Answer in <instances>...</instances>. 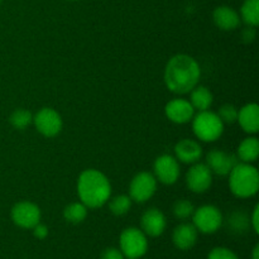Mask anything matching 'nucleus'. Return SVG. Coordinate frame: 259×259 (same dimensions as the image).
<instances>
[{"mask_svg": "<svg viewBox=\"0 0 259 259\" xmlns=\"http://www.w3.org/2000/svg\"><path fill=\"white\" fill-rule=\"evenodd\" d=\"M201 76L199 63L187 55H176L164 68V83L175 94H187L197 86Z\"/></svg>", "mask_w": 259, "mask_h": 259, "instance_id": "nucleus-1", "label": "nucleus"}, {"mask_svg": "<svg viewBox=\"0 0 259 259\" xmlns=\"http://www.w3.org/2000/svg\"><path fill=\"white\" fill-rule=\"evenodd\" d=\"M77 194L88 209H98L110 199V181L98 169H85L77 180Z\"/></svg>", "mask_w": 259, "mask_h": 259, "instance_id": "nucleus-2", "label": "nucleus"}, {"mask_svg": "<svg viewBox=\"0 0 259 259\" xmlns=\"http://www.w3.org/2000/svg\"><path fill=\"white\" fill-rule=\"evenodd\" d=\"M229 187L233 195L240 199L254 196L259 190L258 169L250 163L238 162L229 172Z\"/></svg>", "mask_w": 259, "mask_h": 259, "instance_id": "nucleus-3", "label": "nucleus"}, {"mask_svg": "<svg viewBox=\"0 0 259 259\" xmlns=\"http://www.w3.org/2000/svg\"><path fill=\"white\" fill-rule=\"evenodd\" d=\"M192 131L200 141L215 142L224 132V123L220 120L218 114L212 111H199V114L192 118Z\"/></svg>", "mask_w": 259, "mask_h": 259, "instance_id": "nucleus-4", "label": "nucleus"}, {"mask_svg": "<svg viewBox=\"0 0 259 259\" xmlns=\"http://www.w3.org/2000/svg\"><path fill=\"white\" fill-rule=\"evenodd\" d=\"M148 249L147 235L137 228H128L120 235V250L124 257L139 259Z\"/></svg>", "mask_w": 259, "mask_h": 259, "instance_id": "nucleus-5", "label": "nucleus"}, {"mask_svg": "<svg viewBox=\"0 0 259 259\" xmlns=\"http://www.w3.org/2000/svg\"><path fill=\"white\" fill-rule=\"evenodd\" d=\"M192 220H194V227L196 228L197 232H201L204 234H212L222 227L223 214L214 205H204L199 209H195Z\"/></svg>", "mask_w": 259, "mask_h": 259, "instance_id": "nucleus-6", "label": "nucleus"}, {"mask_svg": "<svg viewBox=\"0 0 259 259\" xmlns=\"http://www.w3.org/2000/svg\"><path fill=\"white\" fill-rule=\"evenodd\" d=\"M157 190V180L149 172H141L133 177L129 186V197L132 201L146 202L151 199Z\"/></svg>", "mask_w": 259, "mask_h": 259, "instance_id": "nucleus-7", "label": "nucleus"}, {"mask_svg": "<svg viewBox=\"0 0 259 259\" xmlns=\"http://www.w3.org/2000/svg\"><path fill=\"white\" fill-rule=\"evenodd\" d=\"M33 123L42 136L47 138L56 137L62 131V118L52 108H43L33 116Z\"/></svg>", "mask_w": 259, "mask_h": 259, "instance_id": "nucleus-8", "label": "nucleus"}, {"mask_svg": "<svg viewBox=\"0 0 259 259\" xmlns=\"http://www.w3.org/2000/svg\"><path fill=\"white\" fill-rule=\"evenodd\" d=\"M12 220L23 229H33L40 222V210L30 201H20L13 206Z\"/></svg>", "mask_w": 259, "mask_h": 259, "instance_id": "nucleus-9", "label": "nucleus"}, {"mask_svg": "<svg viewBox=\"0 0 259 259\" xmlns=\"http://www.w3.org/2000/svg\"><path fill=\"white\" fill-rule=\"evenodd\" d=\"M212 172L205 163H194L186 174V185L192 192L202 194L211 187Z\"/></svg>", "mask_w": 259, "mask_h": 259, "instance_id": "nucleus-10", "label": "nucleus"}, {"mask_svg": "<svg viewBox=\"0 0 259 259\" xmlns=\"http://www.w3.org/2000/svg\"><path fill=\"white\" fill-rule=\"evenodd\" d=\"M154 177L164 185H174L180 177V164L175 157L169 154L159 156L154 161Z\"/></svg>", "mask_w": 259, "mask_h": 259, "instance_id": "nucleus-11", "label": "nucleus"}, {"mask_svg": "<svg viewBox=\"0 0 259 259\" xmlns=\"http://www.w3.org/2000/svg\"><path fill=\"white\" fill-rule=\"evenodd\" d=\"M238 162H239V159L234 154L214 149V151H210L207 153L205 164L209 167L212 174L218 175V176H227Z\"/></svg>", "mask_w": 259, "mask_h": 259, "instance_id": "nucleus-12", "label": "nucleus"}, {"mask_svg": "<svg viewBox=\"0 0 259 259\" xmlns=\"http://www.w3.org/2000/svg\"><path fill=\"white\" fill-rule=\"evenodd\" d=\"M166 116L176 124H185L192 120L195 115V109L190 101L184 99H174L164 108Z\"/></svg>", "mask_w": 259, "mask_h": 259, "instance_id": "nucleus-13", "label": "nucleus"}, {"mask_svg": "<svg viewBox=\"0 0 259 259\" xmlns=\"http://www.w3.org/2000/svg\"><path fill=\"white\" fill-rule=\"evenodd\" d=\"M142 232L149 237H159L166 229V218L158 209H149L143 214L141 220Z\"/></svg>", "mask_w": 259, "mask_h": 259, "instance_id": "nucleus-14", "label": "nucleus"}, {"mask_svg": "<svg viewBox=\"0 0 259 259\" xmlns=\"http://www.w3.org/2000/svg\"><path fill=\"white\" fill-rule=\"evenodd\" d=\"M176 159L182 163L194 164L199 162L202 157V148L199 142L194 139H182L175 146Z\"/></svg>", "mask_w": 259, "mask_h": 259, "instance_id": "nucleus-15", "label": "nucleus"}, {"mask_svg": "<svg viewBox=\"0 0 259 259\" xmlns=\"http://www.w3.org/2000/svg\"><path fill=\"white\" fill-rule=\"evenodd\" d=\"M172 240L174 244L181 250H189L196 244L197 240V229L194 224H180L179 227L175 228L174 234H172Z\"/></svg>", "mask_w": 259, "mask_h": 259, "instance_id": "nucleus-16", "label": "nucleus"}, {"mask_svg": "<svg viewBox=\"0 0 259 259\" xmlns=\"http://www.w3.org/2000/svg\"><path fill=\"white\" fill-rule=\"evenodd\" d=\"M237 121L245 133L255 134L259 131V106L257 104L250 103L238 110Z\"/></svg>", "mask_w": 259, "mask_h": 259, "instance_id": "nucleus-17", "label": "nucleus"}, {"mask_svg": "<svg viewBox=\"0 0 259 259\" xmlns=\"http://www.w3.org/2000/svg\"><path fill=\"white\" fill-rule=\"evenodd\" d=\"M212 20L215 25L222 30H234L239 27L240 17L233 8L218 7L212 13Z\"/></svg>", "mask_w": 259, "mask_h": 259, "instance_id": "nucleus-18", "label": "nucleus"}, {"mask_svg": "<svg viewBox=\"0 0 259 259\" xmlns=\"http://www.w3.org/2000/svg\"><path fill=\"white\" fill-rule=\"evenodd\" d=\"M190 93H191L190 104L195 110H209L210 106L212 105V101H214L212 94L209 89L205 88V86H195Z\"/></svg>", "mask_w": 259, "mask_h": 259, "instance_id": "nucleus-19", "label": "nucleus"}, {"mask_svg": "<svg viewBox=\"0 0 259 259\" xmlns=\"http://www.w3.org/2000/svg\"><path fill=\"white\" fill-rule=\"evenodd\" d=\"M259 156V141L255 137H248L238 147V159L244 163L257 161Z\"/></svg>", "mask_w": 259, "mask_h": 259, "instance_id": "nucleus-20", "label": "nucleus"}, {"mask_svg": "<svg viewBox=\"0 0 259 259\" xmlns=\"http://www.w3.org/2000/svg\"><path fill=\"white\" fill-rule=\"evenodd\" d=\"M240 17L249 27L259 24V0H245L240 9Z\"/></svg>", "mask_w": 259, "mask_h": 259, "instance_id": "nucleus-21", "label": "nucleus"}, {"mask_svg": "<svg viewBox=\"0 0 259 259\" xmlns=\"http://www.w3.org/2000/svg\"><path fill=\"white\" fill-rule=\"evenodd\" d=\"M86 215H88V207L82 202H72V204L67 205L63 210V218L72 224L82 223Z\"/></svg>", "mask_w": 259, "mask_h": 259, "instance_id": "nucleus-22", "label": "nucleus"}, {"mask_svg": "<svg viewBox=\"0 0 259 259\" xmlns=\"http://www.w3.org/2000/svg\"><path fill=\"white\" fill-rule=\"evenodd\" d=\"M249 227L250 220L249 217H248L245 212L234 211L233 214H230L229 218H228V228H230V230L237 233V234L247 232Z\"/></svg>", "mask_w": 259, "mask_h": 259, "instance_id": "nucleus-23", "label": "nucleus"}, {"mask_svg": "<svg viewBox=\"0 0 259 259\" xmlns=\"http://www.w3.org/2000/svg\"><path fill=\"white\" fill-rule=\"evenodd\" d=\"M132 207V199L128 195H119V196L109 199V209L116 217L125 215Z\"/></svg>", "mask_w": 259, "mask_h": 259, "instance_id": "nucleus-24", "label": "nucleus"}, {"mask_svg": "<svg viewBox=\"0 0 259 259\" xmlns=\"http://www.w3.org/2000/svg\"><path fill=\"white\" fill-rule=\"evenodd\" d=\"M10 124L14 126L15 129H19L23 131L27 126H29L33 121V115L30 114V111L25 110V109H17L15 111H13V114L10 115Z\"/></svg>", "mask_w": 259, "mask_h": 259, "instance_id": "nucleus-25", "label": "nucleus"}, {"mask_svg": "<svg viewBox=\"0 0 259 259\" xmlns=\"http://www.w3.org/2000/svg\"><path fill=\"white\" fill-rule=\"evenodd\" d=\"M194 211V205H192V202H190L189 200H179V201L175 202L174 205V214L175 217L180 220L189 219L190 217H192Z\"/></svg>", "mask_w": 259, "mask_h": 259, "instance_id": "nucleus-26", "label": "nucleus"}, {"mask_svg": "<svg viewBox=\"0 0 259 259\" xmlns=\"http://www.w3.org/2000/svg\"><path fill=\"white\" fill-rule=\"evenodd\" d=\"M218 116H219L220 120H222L223 123L232 124L234 123V121H237L238 109L235 108L234 105H232V104H225V105H223L222 108L219 109Z\"/></svg>", "mask_w": 259, "mask_h": 259, "instance_id": "nucleus-27", "label": "nucleus"}, {"mask_svg": "<svg viewBox=\"0 0 259 259\" xmlns=\"http://www.w3.org/2000/svg\"><path fill=\"white\" fill-rule=\"evenodd\" d=\"M207 259H238L237 254L228 248L218 247L209 253Z\"/></svg>", "mask_w": 259, "mask_h": 259, "instance_id": "nucleus-28", "label": "nucleus"}, {"mask_svg": "<svg viewBox=\"0 0 259 259\" xmlns=\"http://www.w3.org/2000/svg\"><path fill=\"white\" fill-rule=\"evenodd\" d=\"M101 259H124V254L116 248H108L101 254Z\"/></svg>", "mask_w": 259, "mask_h": 259, "instance_id": "nucleus-29", "label": "nucleus"}, {"mask_svg": "<svg viewBox=\"0 0 259 259\" xmlns=\"http://www.w3.org/2000/svg\"><path fill=\"white\" fill-rule=\"evenodd\" d=\"M32 230H33V234H34V237L38 238V239H45V238L48 235V228L46 227V225L40 224V223H38V224L35 225Z\"/></svg>", "mask_w": 259, "mask_h": 259, "instance_id": "nucleus-30", "label": "nucleus"}, {"mask_svg": "<svg viewBox=\"0 0 259 259\" xmlns=\"http://www.w3.org/2000/svg\"><path fill=\"white\" fill-rule=\"evenodd\" d=\"M242 38H243V40H244V42H247V43L253 42V40H254V38H255L254 27H249V25H248V27L245 28L244 30H243Z\"/></svg>", "mask_w": 259, "mask_h": 259, "instance_id": "nucleus-31", "label": "nucleus"}, {"mask_svg": "<svg viewBox=\"0 0 259 259\" xmlns=\"http://www.w3.org/2000/svg\"><path fill=\"white\" fill-rule=\"evenodd\" d=\"M259 206L254 207V210H253V214L252 217H249V220H250V227L253 228V230H254L255 233L259 232Z\"/></svg>", "mask_w": 259, "mask_h": 259, "instance_id": "nucleus-32", "label": "nucleus"}, {"mask_svg": "<svg viewBox=\"0 0 259 259\" xmlns=\"http://www.w3.org/2000/svg\"><path fill=\"white\" fill-rule=\"evenodd\" d=\"M252 258H253V259H259V245H255L254 249H253Z\"/></svg>", "mask_w": 259, "mask_h": 259, "instance_id": "nucleus-33", "label": "nucleus"}, {"mask_svg": "<svg viewBox=\"0 0 259 259\" xmlns=\"http://www.w3.org/2000/svg\"><path fill=\"white\" fill-rule=\"evenodd\" d=\"M72 2H76V0H72Z\"/></svg>", "mask_w": 259, "mask_h": 259, "instance_id": "nucleus-34", "label": "nucleus"}, {"mask_svg": "<svg viewBox=\"0 0 259 259\" xmlns=\"http://www.w3.org/2000/svg\"><path fill=\"white\" fill-rule=\"evenodd\" d=\"M128 259H131V258H128Z\"/></svg>", "mask_w": 259, "mask_h": 259, "instance_id": "nucleus-35", "label": "nucleus"}, {"mask_svg": "<svg viewBox=\"0 0 259 259\" xmlns=\"http://www.w3.org/2000/svg\"><path fill=\"white\" fill-rule=\"evenodd\" d=\"M0 2H2V0H0Z\"/></svg>", "mask_w": 259, "mask_h": 259, "instance_id": "nucleus-36", "label": "nucleus"}]
</instances>
